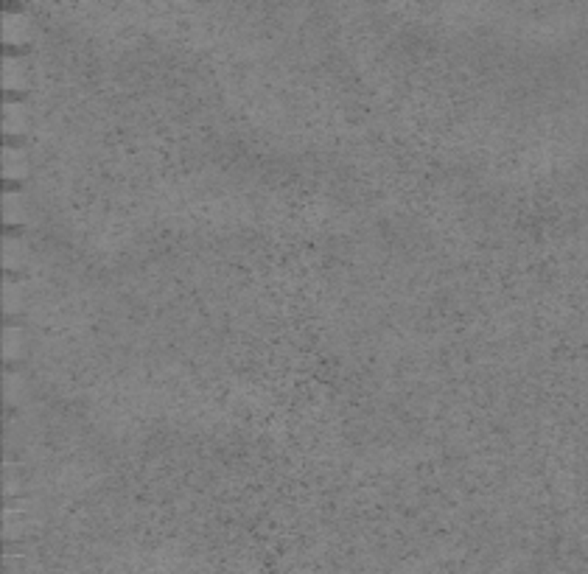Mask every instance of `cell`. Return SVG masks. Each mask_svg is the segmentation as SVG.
<instances>
[{
    "label": "cell",
    "mask_w": 588,
    "mask_h": 574,
    "mask_svg": "<svg viewBox=\"0 0 588 574\" xmlns=\"http://www.w3.org/2000/svg\"><path fill=\"white\" fill-rule=\"evenodd\" d=\"M31 37V17L23 15L20 9L3 12V40L9 45H23Z\"/></svg>",
    "instance_id": "6da1fadb"
},
{
    "label": "cell",
    "mask_w": 588,
    "mask_h": 574,
    "mask_svg": "<svg viewBox=\"0 0 588 574\" xmlns=\"http://www.w3.org/2000/svg\"><path fill=\"white\" fill-rule=\"evenodd\" d=\"M3 84L9 90H23L28 84V59L17 54L3 56Z\"/></svg>",
    "instance_id": "7a4b0ae2"
},
{
    "label": "cell",
    "mask_w": 588,
    "mask_h": 574,
    "mask_svg": "<svg viewBox=\"0 0 588 574\" xmlns=\"http://www.w3.org/2000/svg\"><path fill=\"white\" fill-rule=\"evenodd\" d=\"M3 126L9 135H23L28 129V107L23 101H6L3 107Z\"/></svg>",
    "instance_id": "3957f363"
},
{
    "label": "cell",
    "mask_w": 588,
    "mask_h": 574,
    "mask_svg": "<svg viewBox=\"0 0 588 574\" xmlns=\"http://www.w3.org/2000/svg\"><path fill=\"white\" fill-rule=\"evenodd\" d=\"M3 213L9 224H23L28 219V202L20 190H6L3 194Z\"/></svg>",
    "instance_id": "277c9868"
},
{
    "label": "cell",
    "mask_w": 588,
    "mask_h": 574,
    "mask_svg": "<svg viewBox=\"0 0 588 574\" xmlns=\"http://www.w3.org/2000/svg\"><path fill=\"white\" fill-rule=\"evenodd\" d=\"M3 174L9 179H23L28 174V157L23 149H17V146L3 149Z\"/></svg>",
    "instance_id": "5b68a950"
},
{
    "label": "cell",
    "mask_w": 588,
    "mask_h": 574,
    "mask_svg": "<svg viewBox=\"0 0 588 574\" xmlns=\"http://www.w3.org/2000/svg\"><path fill=\"white\" fill-rule=\"evenodd\" d=\"M28 347V339H26V331L17 328V325H9L3 331V356L6 359H20Z\"/></svg>",
    "instance_id": "8992f818"
},
{
    "label": "cell",
    "mask_w": 588,
    "mask_h": 574,
    "mask_svg": "<svg viewBox=\"0 0 588 574\" xmlns=\"http://www.w3.org/2000/svg\"><path fill=\"white\" fill-rule=\"evenodd\" d=\"M26 258H28L26 244H23L17 236H6V238H3V263H6L9 269H17V266H23Z\"/></svg>",
    "instance_id": "52a82bcc"
}]
</instances>
